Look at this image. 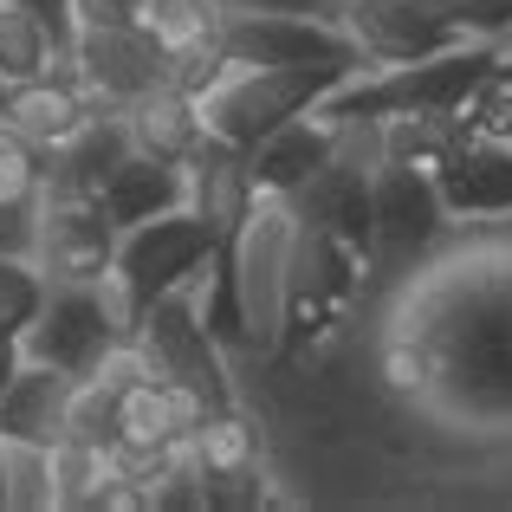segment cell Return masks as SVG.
<instances>
[{"mask_svg":"<svg viewBox=\"0 0 512 512\" xmlns=\"http://www.w3.org/2000/svg\"><path fill=\"white\" fill-rule=\"evenodd\" d=\"M506 52L493 39H461L448 52H428V59H402V65H363L357 78H344L325 98L331 117H396V111H461L493 72H500Z\"/></svg>","mask_w":512,"mask_h":512,"instance_id":"1","label":"cell"},{"mask_svg":"<svg viewBox=\"0 0 512 512\" xmlns=\"http://www.w3.org/2000/svg\"><path fill=\"white\" fill-rule=\"evenodd\" d=\"M292 240H299L292 195H253L247 221L221 247L227 279H234V305H240V331H247V357H273L279 350L286 299H292Z\"/></svg>","mask_w":512,"mask_h":512,"instance_id":"2","label":"cell"},{"mask_svg":"<svg viewBox=\"0 0 512 512\" xmlns=\"http://www.w3.org/2000/svg\"><path fill=\"white\" fill-rule=\"evenodd\" d=\"M338 85H344V72H325V65H240V59H227L208 78V91H201V124H208V137L234 143V150H253L266 130H279L286 117L325 104Z\"/></svg>","mask_w":512,"mask_h":512,"instance_id":"3","label":"cell"},{"mask_svg":"<svg viewBox=\"0 0 512 512\" xmlns=\"http://www.w3.org/2000/svg\"><path fill=\"white\" fill-rule=\"evenodd\" d=\"M448 227H454V214L435 188V169L376 163V175H370V273H383V279L415 273V260H428Z\"/></svg>","mask_w":512,"mask_h":512,"instance_id":"4","label":"cell"},{"mask_svg":"<svg viewBox=\"0 0 512 512\" xmlns=\"http://www.w3.org/2000/svg\"><path fill=\"white\" fill-rule=\"evenodd\" d=\"M65 72L85 85L98 111H124L143 91L169 85V52L143 20H78L65 46Z\"/></svg>","mask_w":512,"mask_h":512,"instance_id":"5","label":"cell"},{"mask_svg":"<svg viewBox=\"0 0 512 512\" xmlns=\"http://www.w3.org/2000/svg\"><path fill=\"white\" fill-rule=\"evenodd\" d=\"M221 52L240 65H325L344 78L370 65L363 39L325 13H221Z\"/></svg>","mask_w":512,"mask_h":512,"instance_id":"6","label":"cell"},{"mask_svg":"<svg viewBox=\"0 0 512 512\" xmlns=\"http://www.w3.org/2000/svg\"><path fill=\"white\" fill-rule=\"evenodd\" d=\"M221 253V240H214L208 221H195L188 208H169L156 214V221H137L117 234V273H124V286L137 292V305L163 299L169 286H182V279H195L201 266Z\"/></svg>","mask_w":512,"mask_h":512,"instance_id":"7","label":"cell"},{"mask_svg":"<svg viewBox=\"0 0 512 512\" xmlns=\"http://www.w3.org/2000/svg\"><path fill=\"white\" fill-rule=\"evenodd\" d=\"M111 344H117V325L104 318L98 286H78V279H52L39 318L20 331V357L52 363V370H65V376H85Z\"/></svg>","mask_w":512,"mask_h":512,"instance_id":"8","label":"cell"},{"mask_svg":"<svg viewBox=\"0 0 512 512\" xmlns=\"http://www.w3.org/2000/svg\"><path fill=\"white\" fill-rule=\"evenodd\" d=\"M33 260L46 266V279H78V286H91V279L111 273V260H117V221L104 214L98 195H59V188H39Z\"/></svg>","mask_w":512,"mask_h":512,"instance_id":"9","label":"cell"},{"mask_svg":"<svg viewBox=\"0 0 512 512\" xmlns=\"http://www.w3.org/2000/svg\"><path fill=\"white\" fill-rule=\"evenodd\" d=\"M91 117H98V104L85 98V85H78L65 65H52V72H39V78H7V85H0V130L26 137L46 156L59 150V143H72Z\"/></svg>","mask_w":512,"mask_h":512,"instance_id":"10","label":"cell"},{"mask_svg":"<svg viewBox=\"0 0 512 512\" xmlns=\"http://www.w3.org/2000/svg\"><path fill=\"white\" fill-rule=\"evenodd\" d=\"M435 188L454 221H506L512 214V143H493L461 124L454 150L435 163Z\"/></svg>","mask_w":512,"mask_h":512,"instance_id":"11","label":"cell"},{"mask_svg":"<svg viewBox=\"0 0 512 512\" xmlns=\"http://www.w3.org/2000/svg\"><path fill=\"white\" fill-rule=\"evenodd\" d=\"M331 156H338V117H331L325 104H312V111L286 117L279 130H266L247 150V169H253V188H260V195H299Z\"/></svg>","mask_w":512,"mask_h":512,"instance_id":"12","label":"cell"},{"mask_svg":"<svg viewBox=\"0 0 512 512\" xmlns=\"http://www.w3.org/2000/svg\"><path fill=\"white\" fill-rule=\"evenodd\" d=\"M253 169H247V150H234V143H221V137H201L195 143V156L182 163V208L195 214V221H208L214 227V240H234V227L247 221V208H253Z\"/></svg>","mask_w":512,"mask_h":512,"instance_id":"13","label":"cell"},{"mask_svg":"<svg viewBox=\"0 0 512 512\" xmlns=\"http://www.w3.org/2000/svg\"><path fill=\"white\" fill-rule=\"evenodd\" d=\"M350 33L363 39L370 65H402V59H428V52H448L461 46V26L441 20L428 0H376V7H357L350 13Z\"/></svg>","mask_w":512,"mask_h":512,"instance_id":"14","label":"cell"},{"mask_svg":"<svg viewBox=\"0 0 512 512\" xmlns=\"http://www.w3.org/2000/svg\"><path fill=\"white\" fill-rule=\"evenodd\" d=\"M370 175L363 163H344V156H331L325 169L312 175V182L292 195V208H299V221L325 227V234H338L344 247H357L363 260H370Z\"/></svg>","mask_w":512,"mask_h":512,"instance_id":"15","label":"cell"},{"mask_svg":"<svg viewBox=\"0 0 512 512\" xmlns=\"http://www.w3.org/2000/svg\"><path fill=\"white\" fill-rule=\"evenodd\" d=\"M124 130H130V150L156 156V163H188L195 156V143L208 137V124H201V98L182 85H156L143 91L137 104H124Z\"/></svg>","mask_w":512,"mask_h":512,"instance_id":"16","label":"cell"},{"mask_svg":"<svg viewBox=\"0 0 512 512\" xmlns=\"http://www.w3.org/2000/svg\"><path fill=\"white\" fill-rule=\"evenodd\" d=\"M72 383H78V376L20 357L13 383L0 389V441H59L65 435V402H72Z\"/></svg>","mask_w":512,"mask_h":512,"instance_id":"17","label":"cell"},{"mask_svg":"<svg viewBox=\"0 0 512 512\" xmlns=\"http://www.w3.org/2000/svg\"><path fill=\"white\" fill-rule=\"evenodd\" d=\"M124 156H130L124 117H117V111H98L72 143H59V150L46 156V188H59V195H98V188L117 175Z\"/></svg>","mask_w":512,"mask_h":512,"instance_id":"18","label":"cell"},{"mask_svg":"<svg viewBox=\"0 0 512 512\" xmlns=\"http://www.w3.org/2000/svg\"><path fill=\"white\" fill-rule=\"evenodd\" d=\"M98 201H104V214L117 221V234L137 227V221H156V214L182 208V163H156V156L130 150L124 163H117V175L98 188Z\"/></svg>","mask_w":512,"mask_h":512,"instance_id":"19","label":"cell"},{"mask_svg":"<svg viewBox=\"0 0 512 512\" xmlns=\"http://www.w3.org/2000/svg\"><path fill=\"white\" fill-rule=\"evenodd\" d=\"M376 124H383V163H415V169H435L461 137V111H396Z\"/></svg>","mask_w":512,"mask_h":512,"instance_id":"20","label":"cell"},{"mask_svg":"<svg viewBox=\"0 0 512 512\" xmlns=\"http://www.w3.org/2000/svg\"><path fill=\"white\" fill-rule=\"evenodd\" d=\"M376 383H383L396 402L428 396V389H435V350H428V338H415V331H389V338L376 344Z\"/></svg>","mask_w":512,"mask_h":512,"instance_id":"21","label":"cell"},{"mask_svg":"<svg viewBox=\"0 0 512 512\" xmlns=\"http://www.w3.org/2000/svg\"><path fill=\"white\" fill-rule=\"evenodd\" d=\"M7 512H52V441H0Z\"/></svg>","mask_w":512,"mask_h":512,"instance_id":"22","label":"cell"},{"mask_svg":"<svg viewBox=\"0 0 512 512\" xmlns=\"http://www.w3.org/2000/svg\"><path fill=\"white\" fill-rule=\"evenodd\" d=\"M46 266L33 260V253H0V331L7 338H20L26 325L39 318V305H46Z\"/></svg>","mask_w":512,"mask_h":512,"instance_id":"23","label":"cell"},{"mask_svg":"<svg viewBox=\"0 0 512 512\" xmlns=\"http://www.w3.org/2000/svg\"><path fill=\"white\" fill-rule=\"evenodd\" d=\"M117 441H124V448H169L175 441L169 402H163V376H150V383H137V389L117 396Z\"/></svg>","mask_w":512,"mask_h":512,"instance_id":"24","label":"cell"},{"mask_svg":"<svg viewBox=\"0 0 512 512\" xmlns=\"http://www.w3.org/2000/svg\"><path fill=\"white\" fill-rule=\"evenodd\" d=\"M65 435L111 448V441H117V389L98 383V376H78V383H72V402H65Z\"/></svg>","mask_w":512,"mask_h":512,"instance_id":"25","label":"cell"},{"mask_svg":"<svg viewBox=\"0 0 512 512\" xmlns=\"http://www.w3.org/2000/svg\"><path fill=\"white\" fill-rule=\"evenodd\" d=\"M39 188H46V150H33L26 137L0 130V208L39 201Z\"/></svg>","mask_w":512,"mask_h":512,"instance_id":"26","label":"cell"},{"mask_svg":"<svg viewBox=\"0 0 512 512\" xmlns=\"http://www.w3.org/2000/svg\"><path fill=\"white\" fill-rule=\"evenodd\" d=\"M441 20H454L467 39H493L500 52H512V0H428Z\"/></svg>","mask_w":512,"mask_h":512,"instance_id":"27","label":"cell"},{"mask_svg":"<svg viewBox=\"0 0 512 512\" xmlns=\"http://www.w3.org/2000/svg\"><path fill=\"white\" fill-rule=\"evenodd\" d=\"M461 124L480 130V137H493V143H512V72H493L487 85L461 104Z\"/></svg>","mask_w":512,"mask_h":512,"instance_id":"28","label":"cell"},{"mask_svg":"<svg viewBox=\"0 0 512 512\" xmlns=\"http://www.w3.org/2000/svg\"><path fill=\"white\" fill-rule=\"evenodd\" d=\"M33 234H39V201L0 208V253H33Z\"/></svg>","mask_w":512,"mask_h":512,"instance_id":"29","label":"cell"},{"mask_svg":"<svg viewBox=\"0 0 512 512\" xmlns=\"http://www.w3.org/2000/svg\"><path fill=\"white\" fill-rule=\"evenodd\" d=\"M214 13H325V20H344L338 0H214Z\"/></svg>","mask_w":512,"mask_h":512,"instance_id":"30","label":"cell"},{"mask_svg":"<svg viewBox=\"0 0 512 512\" xmlns=\"http://www.w3.org/2000/svg\"><path fill=\"white\" fill-rule=\"evenodd\" d=\"M143 0H72V26L78 20H137Z\"/></svg>","mask_w":512,"mask_h":512,"instance_id":"31","label":"cell"},{"mask_svg":"<svg viewBox=\"0 0 512 512\" xmlns=\"http://www.w3.org/2000/svg\"><path fill=\"white\" fill-rule=\"evenodd\" d=\"M20 7H33L39 20L59 33V46H72V0H20Z\"/></svg>","mask_w":512,"mask_h":512,"instance_id":"32","label":"cell"},{"mask_svg":"<svg viewBox=\"0 0 512 512\" xmlns=\"http://www.w3.org/2000/svg\"><path fill=\"white\" fill-rule=\"evenodd\" d=\"M13 370H20V338H7V331H0V389L13 383Z\"/></svg>","mask_w":512,"mask_h":512,"instance_id":"33","label":"cell"},{"mask_svg":"<svg viewBox=\"0 0 512 512\" xmlns=\"http://www.w3.org/2000/svg\"><path fill=\"white\" fill-rule=\"evenodd\" d=\"M0 512H7V467H0Z\"/></svg>","mask_w":512,"mask_h":512,"instance_id":"34","label":"cell"},{"mask_svg":"<svg viewBox=\"0 0 512 512\" xmlns=\"http://www.w3.org/2000/svg\"><path fill=\"white\" fill-rule=\"evenodd\" d=\"M0 85H7V78H0Z\"/></svg>","mask_w":512,"mask_h":512,"instance_id":"35","label":"cell"}]
</instances>
